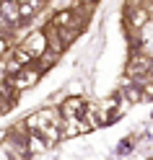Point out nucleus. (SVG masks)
I'll list each match as a JSON object with an SVG mask.
<instances>
[{
  "instance_id": "obj_1",
  "label": "nucleus",
  "mask_w": 153,
  "mask_h": 160,
  "mask_svg": "<svg viewBox=\"0 0 153 160\" xmlns=\"http://www.w3.org/2000/svg\"><path fill=\"white\" fill-rule=\"evenodd\" d=\"M24 127L31 134H39L47 145L57 142L63 137V116H60V108H42L34 116H29L24 122Z\"/></svg>"
},
{
  "instance_id": "obj_2",
  "label": "nucleus",
  "mask_w": 153,
  "mask_h": 160,
  "mask_svg": "<svg viewBox=\"0 0 153 160\" xmlns=\"http://www.w3.org/2000/svg\"><path fill=\"white\" fill-rule=\"evenodd\" d=\"M18 49H21V52H24L29 59H31V62H34V59H39V57L47 52V39H44V31H34V34H29L24 42H21V47H18Z\"/></svg>"
},
{
  "instance_id": "obj_3",
  "label": "nucleus",
  "mask_w": 153,
  "mask_h": 160,
  "mask_svg": "<svg viewBox=\"0 0 153 160\" xmlns=\"http://www.w3.org/2000/svg\"><path fill=\"white\" fill-rule=\"evenodd\" d=\"M39 78H42V70H39L36 65H26L24 70H18V72L8 80V83H11L16 91H26V88H31Z\"/></svg>"
},
{
  "instance_id": "obj_4",
  "label": "nucleus",
  "mask_w": 153,
  "mask_h": 160,
  "mask_svg": "<svg viewBox=\"0 0 153 160\" xmlns=\"http://www.w3.org/2000/svg\"><path fill=\"white\" fill-rule=\"evenodd\" d=\"M153 72V62L145 57V54H132L130 62H127V75L130 78H138L140 80H148V75Z\"/></svg>"
},
{
  "instance_id": "obj_5",
  "label": "nucleus",
  "mask_w": 153,
  "mask_h": 160,
  "mask_svg": "<svg viewBox=\"0 0 153 160\" xmlns=\"http://www.w3.org/2000/svg\"><path fill=\"white\" fill-rule=\"evenodd\" d=\"M86 114V101L83 98H65L63 106H60V116H63V122H73V119H83Z\"/></svg>"
},
{
  "instance_id": "obj_6",
  "label": "nucleus",
  "mask_w": 153,
  "mask_h": 160,
  "mask_svg": "<svg viewBox=\"0 0 153 160\" xmlns=\"http://www.w3.org/2000/svg\"><path fill=\"white\" fill-rule=\"evenodd\" d=\"M0 18H3L11 28H16L18 23H21V13H18V3H16V0H5V3H0Z\"/></svg>"
},
{
  "instance_id": "obj_7",
  "label": "nucleus",
  "mask_w": 153,
  "mask_h": 160,
  "mask_svg": "<svg viewBox=\"0 0 153 160\" xmlns=\"http://www.w3.org/2000/svg\"><path fill=\"white\" fill-rule=\"evenodd\" d=\"M39 11H42V3H36V0H31V3H18V13H21V23L29 21L31 16H36Z\"/></svg>"
},
{
  "instance_id": "obj_8",
  "label": "nucleus",
  "mask_w": 153,
  "mask_h": 160,
  "mask_svg": "<svg viewBox=\"0 0 153 160\" xmlns=\"http://www.w3.org/2000/svg\"><path fill=\"white\" fill-rule=\"evenodd\" d=\"M8 47H11V42H8V39H0V54L8 52Z\"/></svg>"
}]
</instances>
